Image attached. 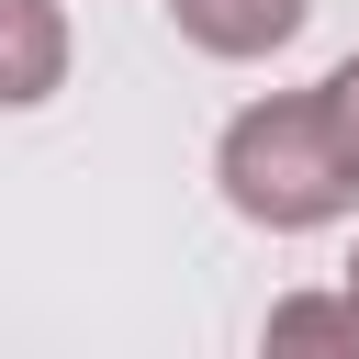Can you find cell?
Returning <instances> with one entry per match:
<instances>
[{
    "label": "cell",
    "mask_w": 359,
    "mask_h": 359,
    "mask_svg": "<svg viewBox=\"0 0 359 359\" xmlns=\"http://www.w3.org/2000/svg\"><path fill=\"white\" fill-rule=\"evenodd\" d=\"M213 191H224V213L258 224V236H325V224L359 213V168H348V146L325 135V101H314V90L247 101V112L213 135Z\"/></svg>",
    "instance_id": "obj_1"
},
{
    "label": "cell",
    "mask_w": 359,
    "mask_h": 359,
    "mask_svg": "<svg viewBox=\"0 0 359 359\" xmlns=\"http://www.w3.org/2000/svg\"><path fill=\"white\" fill-rule=\"evenodd\" d=\"M168 22H180V45H191V56L258 67V56H280V45L314 22V0H168Z\"/></svg>",
    "instance_id": "obj_2"
},
{
    "label": "cell",
    "mask_w": 359,
    "mask_h": 359,
    "mask_svg": "<svg viewBox=\"0 0 359 359\" xmlns=\"http://www.w3.org/2000/svg\"><path fill=\"white\" fill-rule=\"evenodd\" d=\"M67 0H0V112H45L67 90Z\"/></svg>",
    "instance_id": "obj_3"
},
{
    "label": "cell",
    "mask_w": 359,
    "mask_h": 359,
    "mask_svg": "<svg viewBox=\"0 0 359 359\" xmlns=\"http://www.w3.org/2000/svg\"><path fill=\"white\" fill-rule=\"evenodd\" d=\"M269 348H359V303L348 292H292V303H269Z\"/></svg>",
    "instance_id": "obj_4"
},
{
    "label": "cell",
    "mask_w": 359,
    "mask_h": 359,
    "mask_svg": "<svg viewBox=\"0 0 359 359\" xmlns=\"http://www.w3.org/2000/svg\"><path fill=\"white\" fill-rule=\"evenodd\" d=\"M314 101H325V135H337L348 168H359V56H337V67L314 79Z\"/></svg>",
    "instance_id": "obj_5"
},
{
    "label": "cell",
    "mask_w": 359,
    "mask_h": 359,
    "mask_svg": "<svg viewBox=\"0 0 359 359\" xmlns=\"http://www.w3.org/2000/svg\"><path fill=\"white\" fill-rule=\"evenodd\" d=\"M348 303H359V247H348Z\"/></svg>",
    "instance_id": "obj_6"
}]
</instances>
